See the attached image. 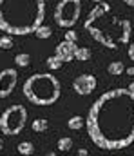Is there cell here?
I'll return each instance as SVG.
<instances>
[{
	"mask_svg": "<svg viewBox=\"0 0 134 156\" xmlns=\"http://www.w3.org/2000/svg\"><path fill=\"white\" fill-rule=\"evenodd\" d=\"M85 127L96 147L122 151L134 142V93L118 87L103 93L91 105Z\"/></svg>",
	"mask_w": 134,
	"mask_h": 156,
	"instance_id": "1",
	"label": "cell"
},
{
	"mask_svg": "<svg viewBox=\"0 0 134 156\" xmlns=\"http://www.w3.org/2000/svg\"><path fill=\"white\" fill-rule=\"evenodd\" d=\"M84 27L98 44L109 49H118L120 45H127L132 35L131 20L112 15L111 5L103 0L98 2L89 11Z\"/></svg>",
	"mask_w": 134,
	"mask_h": 156,
	"instance_id": "2",
	"label": "cell"
},
{
	"mask_svg": "<svg viewBox=\"0 0 134 156\" xmlns=\"http://www.w3.org/2000/svg\"><path fill=\"white\" fill-rule=\"evenodd\" d=\"M45 18V0H0V31L31 35Z\"/></svg>",
	"mask_w": 134,
	"mask_h": 156,
	"instance_id": "3",
	"label": "cell"
},
{
	"mask_svg": "<svg viewBox=\"0 0 134 156\" xmlns=\"http://www.w3.org/2000/svg\"><path fill=\"white\" fill-rule=\"evenodd\" d=\"M22 93L33 105H53L58 102L62 87L51 73H36L24 82Z\"/></svg>",
	"mask_w": 134,
	"mask_h": 156,
	"instance_id": "4",
	"label": "cell"
},
{
	"mask_svg": "<svg viewBox=\"0 0 134 156\" xmlns=\"http://www.w3.org/2000/svg\"><path fill=\"white\" fill-rule=\"evenodd\" d=\"M27 123V109L24 105H11L0 116V131L7 136H16Z\"/></svg>",
	"mask_w": 134,
	"mask_h": 156,
	"instance_id": "5",
	"label": "cell"
},
{
	"mask_svg": "<svg viewBox=\"0 0 134 156\" xmlns=\"http://www.w3.org/2000/svg\"><path fill=\"white\" fill-rule=\"evenodd\" d=\"M82 13V0H60L54 7V22L60 27H73Z\"/></svg>",
	"mask_w": 134,
	"mask_h": 156,
	"instance_id": "6",
	"label": "cell"
},
{
	"mask_svg": "<svg viewBox=\"0 0 134 156\" xmlns=\"http://www.w3.org/2000/svg\"><path fill=\"white\" fill-rule=\"evenodd\" d=\"M16 82H18L16 69H13V67L2 69L0 71V98H7L15 91Z\"/></svg>",
	"mask_w": 134,
	"mask_h": 156,
	"instance_id": "7",
	"label": "cell"
},
{
	"mask_svg": "<svg viewBox=\"0 0 134 156\" xmlns=\"http://www.w3.org/2000/svg\"><path fill=\"white\" fill-rule=\"evenodd\" d=\"M96 85H98V80H96L94 75H91V73L80 75V76L74 78V82H73V89H74V93L80 94V96L91 94V93L96 89Z\"/></svg>",
	"mask_w": 134,
	"mask_h": 156,
	"instance_id": "8",
	"label": "cell"
},
{
	"mask_svg": "<svg viewBox=\"0 0 134 156\" xmlns=\"http://www.w3.org/2000/svg\"><path fill=\"white\" fill-rule=\"evenodd\" d=\"M76 49H78L76 42L64 40V42H60V44L54 47V55H58V56L62 58V62H71V60H74Z\"/></svg>",
	"mask_w": 134,
	"mask_h": 156,
	"instance_id": "9",
	"label": "cell"
},
{
	"mask_svg": "<svg viewBox=\"0 0 134 156\" xmlns=\"http://www.w3.org/2000/svg\"><path fill=\"white\" fill-rule=\"evenodd\" d=\"M107 71H109L111 76H120L122 73H125V66H123V62L116 60V62H111V64H109Z\"/></svg>",
	"mask_w": 134,
	"mask_h": 156,
	"instance_id": "10",
	"label": "cell"
},
{
	"mask_svg": "<svg viewBox=\"0 0 134 156\" xmlns=\"http://www.w3.org/2000/svg\"><path fill=\"white\" fill-rule=\"evenodd\" d=\"M33 35L36 37V38L44 40V38H51V35H53V29L49 27V26H45V24H40L35 31H33Z\"/></svg>",
	"mask_w": 134,
	"mask_h": 156,
	"instance_id": "11",
	"label": "cell"
},
{
	"mask_svg": "<svg viewBox=\"0 0 134 156\" xmlns=\"http://www.w3.org/2000/svg\"><path fill=\"white\" fill-rule=\"evenodd\" d=\"M84 125H85V118L78 116V115L67 120V127H69L71 131H78V129H82Z\"/></svg>",
	"mask_w": 134,
	"mask_h": 156,
	"instance_id": "12",
	"label": "cell"
},
{
	"mask_svg": "<svg viewBox=\"0 0 134 156\" xmlns=\"http://www.w3.org/2000/svg\"><path fill=\"white\" fill-rule=\"evenodd\" d=\"M47 127H49V122H47L45 118H36V120L31 122V129H33L35 133H45Z\"/></svg>",
	"mask_w": 134,
	"mask_h": 156,
	"instance_id": "13",
	"label": "cell"
},
{
	"mask_svg": "<svg viewBox=\"0 0 134 156\" xmlns=\"http://www.w3.org/2000/svg\"><path fill=\"white\" fill-rule=\"evenodd\" d=\"M45 66H47L51 71H56V69H60V67L64 66V62H62V58H60L58 55H53V56H49V58L45 60Z\"/></svg>",
	"mask_w": 134,
	"mask_h": 156,
	"instance_id": "14",
	"label": "cell"
},
{
	"mask_svg": "<svg viewBox=\"0 0 134 156\" xmlns=\"http://www.w3.org/2000/svg\"><path fill=\"white\" fill-rule=\"evenodd\" d=\"M16 151H18L20 154H24V156H31L33 153H35V145H33L31 142H20L18 147H16Z\"/></svg>",
	"mask_w": 134,
	"mask_h": 156,
	"instance_id": "15",
	"label": "cell"
},
{
	"mask_svg": "<svg viewBox=\"0 0 134 156\" xmlns=\"http://www.w3.org/2000/svg\"><path fill=\"white\" fill-rule=\"evenodd\" d=\"M91 58V49L89 47H78L76 53H74V60L78 62H87Z\"/></svg>",
	"mask_w": 134,
	"mask_h": 156,
	"instance_id": "16",
	"label": "cell"
},
{
	"mask_svg": "<svg viewBox=\"0 0 134 156\" xmlns=\"http://www.w3.org/2000/svg\"><path fill=\"white\" fill-rule=\"evenodd\" d=\"M56 147H58V151H60V153H67L69 149H73V140H71L69 136H64V138H60V140H58Z\"/></svg>",
	"mask_w": 134,
	"mask_h": 156,
	"instance_id": "17",
	"label": "cell"
},
{
	"mask_svg": "<svg viewBox=\"0 0 134 156\" xmlns=\"http://www.w3.org/2000/svg\"><path fill=\"white\" fill-rule=\"evenodd\" d=\"M15 64H16L18 67H27V66L31 64V56H29L27 53H18V55L15 56Z\"/></svg>",
	"mask_w": 134,
	"mask_h": 156,
	"instance_id": "18",
	"label": "cell"
},
{
	"mask_svg": "<svg viewBox=\"0 0 134 156\" xmlns=\"http://www.w3.org/2000/svg\"><path fill=\"white\" fill-rule=\"evenodd\" d=\"M13 47V35H2L0 37V49H11Z\"/></svg>",
	"mask_w": 134,
	"mask_h": 156,
	"instance_id": "19",
	"label": "cell"
},
{
	"mask_svg": "<svg viewBox=\"0 0 134 156\" xmlns=\"http://www.w3.org/2000/svg\"><path fill=\"white\" fill-rule=\"evenodd\" d=\"M65 40H71V42H76L78 40V35H76V31H73L71 27L67 29V33H65Z\"/></svg>",
	"mask_w": 134,
	"mask_h": 156,
	"instance_id": "20",
	"label": "cell"
},
{
	"mask_svg": "<svg viewBox=\"0 0 134 156\" xmlns=\"http://www.w3.org/2000/svg\"><path fill=\"white\" fill-rule=\"evenodd\" d=\"M127 55H129V58L134 62V42L129 45V49H127Z\"/></svg>",
	"mask_w": 134,
	"mask_h": 156,
	"instance_id": "21",
	"label": "cell"
},
{
	"mask_svg": "<svg viewBox=\"0 0 134 156\" xmlns=\"http://www.w3.org/2000/svg\"><path fill=\"white\" fill-rule=\"evenodd\" d=\"M125 73H127L129 76H134V67H127V69H125Z\"/></svg>",
	"mask_w": 134,
	"mask_h": 156,
	"instance_id": "22",
	"label": "cell"
},
{
	"mask_svg": "<svg viewBox=\"0 0 134 156\" xmlns=\"http://www.w3.org/2000/svg\"><path fill=\"white\" fill-rule=\"evenodd\" d=\"M78 154H80V156H85V154H89V151H87V149H78Z\"/></svg>",
	"mask_w": 134,
	"mask_h": 156,
	"instance_id": "23",
	"label": "cell"
},
{
	"mask_svg": "<svg viewBox=\"0 0 134 156\" xmlns=\"http://www.w3.org/2000/svg\"><path fill=\"white\" fill-rule=\"evenodd\" d=\"M127 89H129L131 93H134V80H132V82H131V83H129V87H127Z\"/></svg>",
	"mask_w": 134,
	"mask_h": 156,
	"instance_id": "24",
	"label": "cell"
},
{
	"mask_svg": "<svg viewBox=\"0 0 134 156\" xmlns=\"http://www.w3.org/2000/svg\"><path fill=\"white\" fill-rule=\"evenodd\" d=\"M127 5H131V7H134V0H123Z\"/></svg>",
	"mask_w": 134,
	"mask_h": 156,
	"instance_id": "25",
	"label": "cell"
},
{
	"mask_svg": "<svg viewBox=\"0 0 134 156\" xmlns=\"http://www.w3.org/2000/svg\"><path fill=\"white\" fill-rule=\"evenodd\" d=\"M4 149V142H2V138H0V151Z\"/></svg>",
	"mask_w": 134,
	"mask_h": 156,
	"instance_id": "26",
	"label": "cell"
},
{
	"mask_svg": "<svg viewBox=\"0 0 134 156\" xmlns=\"http://www.w3.org/2000/svg\"><path fill=\"white\" fill-rule=\"evenodd\" d=\"M91 2H94V4H98V2H101V0H91Z\"/></svg>",
	"mask_w": 134,
	"mask_h": 156,
	"instance_id": "27",
	"label": "cell"
}]
</instances>
